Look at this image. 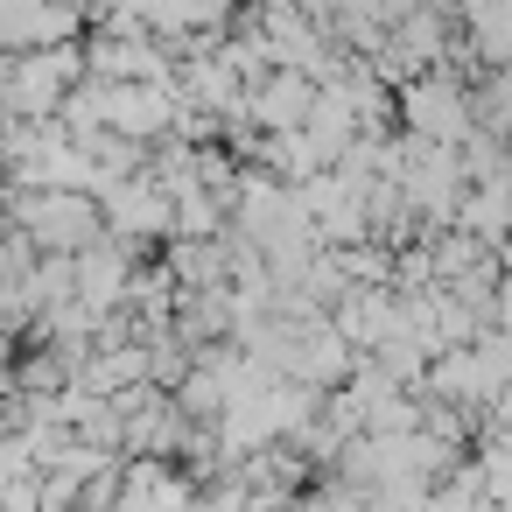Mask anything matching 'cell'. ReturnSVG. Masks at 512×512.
<instances>
[{
	"label": "cell",
	"mask_w": 512,
	"mask_h": 512,
	"mask_svg": "<svg viewBox=\"0 0 512 512\" xmlns=\"http://www.w3.org/2000/svg\"><path fill=\"white\" fill-rule=\"evenodd\" d=\"M106 218H113V225H127V232H155V225L169 218V197H162L155 183L127 176V183H113V190H106Z\"/></svg>",
	"instance_id": "1"
},
{
	"label": "cell",
	"mask_w": 512,
	"mask_h": 512,
	"mask_svg": "<svg viewBox=\"0 0 512 512\" xmlns=\"http://www.w3.org/2000/svg\"><path fill=\"white\" fill-rule=\"evenodd\" d=\"M120 505H127V512H183V484H176L169 470H155V463H134Z\"/></svg>",
	"instance_id": "2"
}]
</instances>
